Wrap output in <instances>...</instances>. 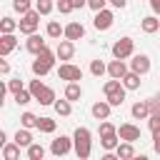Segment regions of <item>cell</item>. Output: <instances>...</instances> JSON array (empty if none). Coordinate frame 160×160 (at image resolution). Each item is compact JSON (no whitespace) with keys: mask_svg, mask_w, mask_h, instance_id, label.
<instances>
[{"mask_svg":"<svg viewBox=\"0 0 160 160\" xmlns=\"http://www.w3.org/2000/svg\"><path fill=\"white\" fill-rule=\"evenodd\" d=\"M72 140H75V155L80 160H88L92 155V132L88 128H78L72 132Z\"/></svg>","mask_w":160,"mask_h":160,"instance_id":"obj_1","label":"cell"},{"mask_svg":"<svg viewBox=\"0 0 160 160\" xmlns=\"http://www.w3.org/2000/svg\"><path fill=\"white\" fill-rule=\"evenodd\" d=\"M28 88H30V92H32V98H35V102H40V105H55V90L52 88H48L42 80H30L28 82Z\"/></svg>","mask_w":160,"mask_h":160,"instance_id":"obj_2","label":"cell"},{"mask_svg":"<svg viewBox=\"0 0 160 160\" xmlns=\"http://www.w3.org/2000/svg\"><path fill=\"white\" fill-rule=\"evenodd\" d=\"M110 52H112V58H120V60L132 58V55H135V42H132V38H118V40L112 42Z\"/></svg>","mask_w":160,"mask_h":160,"instance_id":"obj_3","label":"cell"},{"mask_svg":"<svg viewBox=\"0 0 160 160\" xmlns=\"http://www.w3.org/2000/svg\"><path fill=\"white\" fill-rule=\"evenodd\" d=\"M18 22H20V28H18V30H20L22 35H32V32H38V25H40V12L32 8V10H28L25 15H20V20H18Z\"/></svg>","mask_w":160,"mask_h":160,"instance_id":"obj_4","label":"cell"},{"mask_svg":"<svg viewBox=\"0 0 160 160\" xmlns=\"http://www.w3.org/2000/svg\"><path fill=\"white\" fill-rule=\"evenodd\" d=\"M112 22H115V12H112V10H108V8L98 10V12H95V18H92V28H95L98 32L110 30V28H112Z\"/></svg>","mask_w":160,"mask_h":160,"instance_id":"obj_5","label":"cell"},{"mask_svg":"<svg viewBox=\"0 0 160 160\" xmlns=\"http://www.w3.org/2000/svg\"><path fill=\"white\" fill-rule=\"evenodd\" d=\"M70 150H75V140L68 138V135H58V138L50 142V152H52L55 158H62V155H68Z\"/></svg>","mask_w":160,"mask_h":160,"instance_id":"obj_6","label":"cell"},{"mask_svg":"<svg viewBox=\"0 0 160 160\" xmlns=\"http://www.w3.org/2000/svg\"><path fill=\"white\" fill-rule=\"evenodd\" d=\"M58 78L65 80V82H80L82 80V70L78 65H72V62H62L58 68Z\"/></svg>","mask_w":160,"mask_h":160,"instance_id":"obj_7","label":"cell"},{"mask_svg":"<svg viewBox=\"0 0 160 160\" xmlns=\"http://www.w3.org/2000/svg\"><path fill=\"white\" fill-rule=\"evenodd\" d=\"M130 70L138 72V75H148V72H150V55H145V52H135L132 60H130Z\"/></svg>","mask_w":160,"mask_h":160,"instance_id":"obj_8","label":"cell"},{"mask_svg":"<svg viewBox=\"0 0 160 160\" xmlns=\"http://www.w3.org/2000/svg\"><path fill=\"white\" fill-rule=\"evenodd\" d=\"M55 52H58V60H62V62H70V60H72V55H75V42L65 38V40H60V42H58Z\"/></svg>","mask_w":160,"mask_h":160,"instance_id":"obj_9","label":"cell"},{"mask_svg":"<svg viewBox=\"0 0 160 160\" xmlns=\"http://www.w3.org/2000/svg\"><path fill=\"white\" fill-rule=\"evenodd\" d=\"M110 112H112V105H110L108 100H98V102L90 105V115H92L95 120H108Z\"/></svg>","mask_w":160,"mask_h":160,"instance_id":"obj_10","label":"cell"},{"mask_svg":"<svg viewBox=\"0 0 160 160\" xmlns=\"http://www.w3.org/2000/svg\"><path fill=\"white\" fill-rule=\"evenodd\" d=\"M128 65H125V60H120V58H112L110 62H108V75L110 78H118V80H122L125 75H128Z\"/></svg>","mask_w":160,"mask_h":160,"instance_id":"obj_11","label":"cell"},{"mask_svg":"<svg viewBox=\"0 0 160 160\" xmlns=\"http://www.w3.org/2000/svg\"><path fill=\"white\" fill-rule=\"evenodd\" d=\"M118 135H120V140L135 142V140H140V128L132 125V122H122V125L118 128Z\"/></svg>","mask_w":160,"mask_h":160,"instance_id":"obj_12","label":"cell"},{"mask_svg":"<svg viewBox=\"0 0 160 160\" xmlns=\"http://www.w3.org/2000/svg\"><path fill=\"white\" fill-rule=\"evenodd\" d=\"M15 48H18V38H15V32H2V35H0V55L8 58Z\"/></svg>","mask_w":160,"mask_h":160,"instance_id":"obj_13","label":"cell"},{"mask_svg":"<svg viewBox=\"0 0 160 160\" xmlns=\"http://www.w3.org/2000/svg\"><path fill=\"white\" fill-rule=\"evenodd\" d=\"M48 48V42L38 35V32H32V35H28V40H25V50L28 52H32V55H38L40 50H45Z\"/></svg>","mask_w":160,"mask_h":160,"instance_id":"obj_14","label":"cell"},{"mask_svg":"<svg viewBox=\"0 0 160 160\" xmlns=\"http://www.w3.org/2000/svg\"><path fill=\"white\" fill-rule=\"evenodd\" d=\"M65 38L72 40V42H75V40H82V38H85V28H82V22H75V20L68 22V25H65Z\"/></svg>","mask_w":160,"mask_h":160,"instance_id":"obj_15","label":"cell"},{"mask_svg":"<svg viewBox=\"0 0 160 160\" xmlns=\"http://www.w3.org/2000/svg\"><path fill=\"white\" fill-rule=\"evenodd\" d=\"M30 70H32L35 78H42V75H48V72L52 70V62H50V60H42V58H35L32 65H30Z\"/></svg>","mask_w":160,"mask_h":160,"instance_id":"obj_16","label":"cell"},{"mask_svg":"<svg viewBox=\"0 0 160 160\" xmlns=\"http://www.w3.org/2000/svg\"><path fill=\"white\" fill-rule=\"evenodd\" d=\"M130 115H132L135 120H148V118H150L148 100H138V102H132V108H130Z\"/></svg>","mask_w":160,"mask_h":160,"instance_id":"obj_17","label":"cell"},{"mask_svg":"<svg viewBox=\"0 0 160 160\" xmlns=\"http://www.w3.org/2000/svg\"><path fill=\"white\" fill-rule=\"evenodd\" d=\"M140 30L148 32V35L160 32V20H158V15H148V18H142V20H140Z\"/></svg>","mask_w":160,"mask_h":160,"instance_id":"obj_18","label":"cell"},{"mask_svg":"<svg viewBox=\"0 0 160 160\" xmlns=\"http://www.w3.org/2000/svg\"><path fill=\"white\" fill-rule=\"evenodd\" d=\"M115 155H118V160H130V158H135V148H132V142L120 140L118 148H115Z\"/></svg>","mask_w":160,"mask_h":160,"instance_id":"obj_19","label":"cell"},{"mask_svg":"<svg viewBox=\"0 0 160 160\" xmlns=\"http://www.w3.org/2000/svg\"><path fill=\"white\" fill-rule=\"evenodd\" d=\"M12 140H15L20 148H30V145H32V132H30V128H22V125H20Z\"/></svg>","mask_w":160,"mask_h":160,"instance_id":"obj_20","label":"cell"},{"mask_svg":"<svg viewBox=\"0 0 160 160\" xmlns=\"http://www.w3.org/2000/svg\"><path fill=\"white\" fill-rule=\"evenodd\" d=\"M62 98H68L70 102H78L80 98H82V88H80V82H68L65 85V95Z\"/></svg>","mask_w":160,"mask_h":160,"instance_id":"obj_21","label":"cell"},{"mask_svg":"<svg viewBox=\"0 0 160 160\" xmlns=\"http://www.w3.org/2000/svg\"><path fill=\"white\" fill-rule=\"evenodd\" d=\"M2 160H20V145L15 140L2 145Z\"/></svg>","mask_w":160,"mask_h":160,"instance_id":"obj_22","label":"cell"},{"mask_svg":"<svg viewBox=\"0 0 160 160\" xmlns=\"http://www.w3.org/2000/svg\"><path fill=\"white\" fill-rule=\"evenodd\" d=\"M45 35H48V38H55V40H58V38H65V25H60L58 20H50L48 28H45Z\"/></svg>","mask_w":160,"mask_h":160,"instance_id":"obj_23","label":"cell"},{"mask_svg":"<svg viewBox=\"0 0 160 160\" xmlns=\"http://www.w3.org/2000/svg\"><path fill=\"white\" fill-rule=\"evenodd\" d=\"M128 88L122 85V80H118V78H110L105 85H102V92L105 95H112V92H125Z\"/></svg>","mask_w":160,"mask_h":160,"instance_id":"obj_24","label":"cell"},{"mask_svg":"<svg viewBox=\"0 0 160 160\" xmlns=\"http://www.w3.org/2000/svg\"><path fill=\"white\" fill-rule=\"evenodd\" d=\"M118 142H120V135H118V132H112V135H102V138H100V145H102L105 152H115Z\"/></svg>","mask_w":160,"mask_h":160,"instance_id":"obj_25","label":"cell"},{"mask_svg":"<svg viewBox=\"0 0 160 160\" xmlns=\"http://www.w3.org/2000/svg\"><path fill=\"white\" fill-rule=\"evenodd\" d=\"M52 108H55V112H58L60 118H68V115L72 112V102H70L68 98H62V100H55V105H52Z\"/></svg>","mask_w":160,"mask_h":160,"instance_id":"obj_26","label":"cell"},{"mask_svg":"<svg viewBox=\"0 0 160 160\" xmlns=\"http://www.w3.org/2000/svg\"><path fill=\"white\" fill-rule=\"evenodd\" d=\"M140 78H142V75H138V72L128 70V75L122 78V85H125L128 90H138V88H140Z\"/></svg>","mask_w":160,"mask_h":160,"instance_id":"obj_27","label":"cell"},{"mask_svg":"<svg viewBox=\"0 0 160 160\" xmlns=\"http://www.w3.org/2000/svg\"><path fill=\"white\" fill-rule=\"evenodd\" d=\"M25 152H28V160H42L45 158V148L40 142H32L30 148H25Z\"/></svg>","mask_w":160,"mask_h":160,"instance_id":"obj_28","label":"cell"},{"mask_svg":"<svg viewBox=\"0 0 160 160\" xmlns=\"http://www.w3.org/2000/svg\"><path fill=\"white\" fill-rule=\"evenodd\" d=\"M55 128H58V122L52 120V118H38V130L40 132H55Z\"/></svg>","mask_w":160,"mask_h":160,"instance_id":"obj_29","label":"cell"},{"mask_svg":"<svg viewBox=\"0 0 160 160\" xmlns=\"http://www.w3.org/2000/svg\"><path fill=\"white\" fill-rule=\"evenodd\" d=\"M90 72H92L95 78H100V75H105V72H108V65H105L100 58H95V60H90Z\"/></svg>","mask_w":160,"mask_h":160,"instance_id":"obj_30","label":"cell"},{"mask_svg":"<svg viewBox=\"0 0 160 160\" xmlns=\"http://www.w3.org/2000/svg\"><path fill=\"white\" fill-rule=\"evenodd\" d=\"M35 10H38L40 15H50V12L55 10V2H52V0H35Z\"/></svg>","mask_w":160,"mask_h":160,"instance_id":"obj_31","label":"cell"},{"mask_svg":"<svg viewBox=\"0 0 160 160\" xmlns=\"http://www.w3.org/2000/svg\"><path fill=\"white\" fill-rule=\"evenodd\" d=\"M18 28H20V22L12 20V18H2L0 20V32H15Z\"/></svg>","mask_w":160,"mask_h":160,"instance_id":"obj_32","label":"cell"},{"mask_svg":"<svg viewBox=\"0 0 160 160\" xmlns=\"http://www.w3.org/2000/svg\"><path fill=\"white\" fill-rule=\"evenodd\" d=\"M12 98H15V102H18V105H28L30 100H35V98H32V92H30V88H22V90H20V92H15Z\"/></svg>","mask_w":160,"mask_h":160,"instance_id":"obj_33","label":"cell"},{"mask_svg":"<svg viewBox=\"0 0 160 160\" xmlns=\"http://www.w3.org/2000/svg\"><path fill=\"white\" fill-rule=\"evenodd\" d=\"M20 125L22 128H38V115L35 112H22L20 115Z\"/></svg>","mask_w":160,"mask_h":160,"instance_id":"obj_34","label":"cell"},{"mask_svg":"<svg viewBox=\"0 0 160 160\" xmlns=\"http://www.w3.org/2000/svg\"><path fill=\"white\" fill-rule=\"evenodd\" d=\"M22 88H25V85H22V80H20V78H10V80L5 82V90H10L12 95H15V92H20Z\"/></svg>","mask_w":160,"mask_h":160,"instance_id":"obj_35","label":"cell"},{"mask_svg":"<svg viewBox=\"0 0 160 160\" xmlns=\"http://www.w3.org/2000/svg\"><path fill=\"white\" fill-rule=\"evenodd\" d=\"M98 132H100V138H102V135H112V132H118V128H115V125L110 122V118H108V120H102V122H100Z\"/></svg>","mask_w":160,"mask_h":160,"instance_id":"obj_36","label":"cell"},{"mask_svg":"<svg viewBox=\"0 0 160 160\" xmlns=\"http://www.w3.org/2000/svg\"><path fill=\"white\" fill-rule=\"evenodd\" d=\"M55 10H58L60 15H68V12H72L75 8H72V2H70V0H58V2H55Z\"/></svg>","mask_w":160,"mask_h":160,"instance_id":"obj_37","label":"cell"},{"mask_svg":"<svg viewBox=\"0 0 160 160\" xmlns=\"http://www.w3.org/2000/svg\"><path fill=\"white\" fill-rule=\"evenodd\" d=\"M108 98V102L112 105V108H120L122 102H125V92H112V95H105Z\"/></svg>","mask_w":160,"mask_h":160,"instance_id":"obj_38","label":"cell"},{"mask_svg":"<svg viewBox=\"0 0 160 160\" xmlns=\"http://www.w3.org/2000/svg\"><path fill=\"white\" fill-rule=\"evenodd\" d=\"M148 108H150V115H160V95L148 98Z\"/></svg>","mask_w":160,"mask_h":160,"instance_id":"obj_39","label":"cell"},{"mask_svg":"<svg viewBox=\"0 0 160 160\" xmlns=\"http://www.w3.org/2000/svg\"><path fill=\"white\" fill-rule=\"evenodd\" d=\"M12 8H15V12H20V15H25L28 10H32V8H30V0H12Z\"/></svg>","mask_w":160,"mask_h":160,"instance_id":"obj_40","label":"cell"},{"mask_svg":"<svg viewBox=\"0 0 160 160\" xmlns=\"http://www.w3.org/2000/svg\"><path fill=\"white\" fill-rule=\"evenodd\" d=\"M148 128H150V132L160 130V115H150V118H148Z\"/></svg>","mask_w":160,"mask_h":160,"instance_id":"obj_41","label":"cell"},{"mask_svg":"<svg viewBox=\"0 0 160 160\" xmlns=\"http://www.w3.org/2000/svg\"><path fill=\"white\" fill-rule=\"evenodd\" d=\"M108 5V0H88V8L92 10V12H98V10H102Z\"/></svg>","mask_w":160,"mask_h":160,"instance_id":"obj_42","label":"cell"},{"mask_svg":"<svg viewBox=\"0 0 160 160\" xmlns=\"http://www.w3.org/2000/svg\"><path fill=\"white\" fill-rule=\"evenodd\" d=\"M152 150L160 155V130H155V132H152Z\"/></svg>","mask_w":160,"mask_h":160,"instance_id":"obj_43","label":"cell"},{"mask_svg":"<svg viewBox=\"0 0 160 160\" xmlns=\"http://www.w3.org/2000/svg\"><path fill=\"white\" fill-rule=\"evenodd\" d=\"M108 2H110L112 8H118V10H122V8L128 5V0H108Z\"/></svg>","mask_w":160,"mask_h":160,"instance_id":"obj_44","label":"cell"},{"mask_svg":"<svg viewBox=\"0 0 160 160\" xmlns=\"http://www.w3.org/2000/svg\"><path fill=\"white\" fill-rule=\"evenodd\" d=\"M0 72H2V75H8V72H10V65H8V60H0Z\"/></svg>","mask_w":160,"mask_h":160,"instance_id":"obj_45","label":"cell"},{"mask_svg":"<svg viewBox=\"0 0 160 160\" xmlns=\"http://www.w3.org/2000/svg\"><path fill=\"white\" fill-rule=\"evenodd\" d=\"M72 2V8L78 10V8H88V0H70Z\"/></svg>","mask_w":160,"mask_h":160,"instance_id":"obj_46","label":"cell"},{"mask_svg":"<svg viewBox=\"0 0 160 160\" xmlns=\"http://www.w3.org/2000/svg\"><path fill=\"white\" fill-rule=\"evenodd\" d=\"M150 8H152L155 15H160V0H150Z\"/></svg>","mask_w":160,"mask_h":160,"instance_id":"obj_47","label":"cell"}]
</instances>
